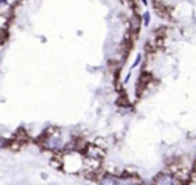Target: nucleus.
Segmentation results:
<instances>
[{
    "mask_svg": "<svg viewBox=\"0 0 196 185\" xmlns=\"http://www.w3.org/2000/svg\"><path fill=\"white\" fill-rule=\"evenodd\" d=\"M43 147L49 151H61L64 149V141L61 136L58 135H52V136H48L45 141H43Z\"/></svg>",
    "mask_w": 196,
    "mask_h": 185,
    "instance_id": "1",
    "label": "nucleus"
},
{
    "mask_svg": "<svg viewBox=\"0 0 196 185\" xmlns=\"http://www.w3.org/2000/svg\"><path fill=\"white\" fill-rule=\"evenodd\" d=\"M153 185H178L176 177L170 173H159L153 179Z\"/></svg>",
    "mask_w": 196,
    "mask_h": 185,
    "instance_id": "2",
    "label": "nucleus"
},
{
    "mask_svg": "<svg viewBox=\"0 0 196 185\" xmlns=\"http://www.w3.org/2000/svg\"><path fill=\"white\" fill-rule=\"evenodd\" d=\"M100 185H121V181L117 176L107 175V176H103L100 179Z\"/></svg>",
    "mask_w": 196,
    "mask_h": 185,
    "instance_id": "3",
    "label": "nucleus"
},
{
    "mask_svg": "<svg viewBox=\"0 0 196 185\" xmlns=\"http://www.w3.org/2000/svg\"><path fill=\"white\" fill-rule=\"evenodd\" d=\"M8 145H9V139L0 136V149H6Z\"/></svg>",
    "mask_w": 196,
    "mask_h": 185,
    "instance_id": "4",
    "label": "nucleus"
},
{
    "mask_svg": "<svg viewBox=\"0 0 196 185\" xmlns=\"http://www.w3.org/2000/svg\"><path fill=\"white\" fill-rule=\"evenodd\" d=\"M143 20H144V25L147 26V25L150 23V14H149V12H144V14H143Z\"/></svg>",
    "mask_w": 196,
    "mask_h": 185,
    "instance_id": "5",
    "label": "nucleus"
},
{
    "mask_svg": "<svg viewBox=\"0 0 196 185\" xmlns=\"http://www.w3.org/2000/svg\"><path fill=\"white\" fill-rule=\"evenodd\" d=\"M139 61H141V55H138V57H137V60H135V63L132 64V69H133V67H137L138 64H139Z\"/></svg>",
    "mask_w": 196,
    "mask_h": 185,
    "instance_id": "6",
    "label": "nucleus"
},
{
    "mask_svg": "<svg viewBox=\"0 0 196 185\" xmlns=\"http://www.w3.org/2000/svg\"><path fill=\"white\" fill-rule=\"evenodd\" d=\"M3 3H6V0H0V5H3Z\"/></svg>",
    "mask_w": 196,
    "mask_h": 185,
    "instance_id": "7",
    "label": "nucleus"
},
{
    "mask_svg": "<svg viewBox=\"0 0 196 185\" xmlns=\"http://www.w3.org/2000/svg\"><path fill=\"white\" fill-rule=\"evenodd\" d=\"M193 175H196V164H195V168H193Z\"/></svg>",
    "mask_w": 196,
    "mask_h": 185,
    "instance_id": "8",
    "label": "nucleus"
},
{
    "mask_svg": "<svg viewBox=\"0 0 196 185\" xmlns=\"http://www.w3.org/2000/svg\"><path fill=\"white\" fill-rule=\"evenodd\" d=\"M141 2H143V5H147V0H141Z\"/></svg>",
    "mask_w": 196,
    "mask_h": 185,
    "instance_id": "9",
    "label": "nucleus"
}]
</instances>
